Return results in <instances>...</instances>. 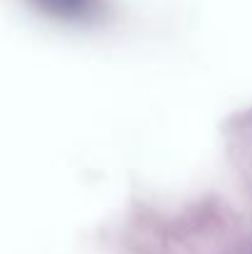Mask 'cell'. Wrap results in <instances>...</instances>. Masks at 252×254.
<instances>
[{
  "instance_id": "6da1fadb",
  "label": "cell",
  "mask_w": 252,
  "mask_h": 254,
  "mask_svg": "<svg viewBox=\"0 0 252 254\" xmlns=\"http://www.w3.org/2000/svg\"><path fill=\"white\" fill-rule=\"evenodd\" d=\"M32 5L45 15L67 22L91 20L99 10V0H32Z\"/></svg>"
}]
</instances>
